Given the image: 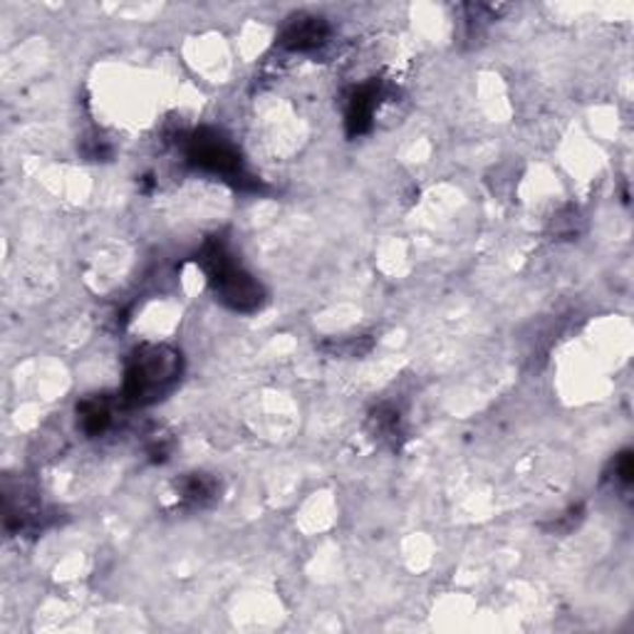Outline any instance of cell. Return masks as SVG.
<instances>
[{
	"label": "cell",
	"instance_id": "5b68a950",
	"mask_svg": "<svg viewBox=\"0 0 634 634\" xmlns=\"http://www.w3.org/2000/svg\"><path fill=\"white\" fill-rule=\"evenodd\" d=\"M330 41V25L325 18L298 15L283 27L280 47L288 53H312Z\"/></svg>",
	"mask_w": 634,
	"mask_h": 634
},
{
	"label": "cell",
	"instance_id": "9c48e42d",
	"mask_svg": "<svg viewBox=\"0 0 634 634\" xmlns=\"http://www.w3.org/2000/svg\"><path fill=\"white\" fill-rule=\"evenodd\" d=\"M632 453L630 451H624L618 457V461H614V479L620 481V484L624 486H630L632 484Z\"/></svg>",
	"mask_w": 634,
	"mask_h": 634
},
{
	"label": "cell",
	"instance_id": "8992f818",
	"mask_svg": "<svg viewBox=\"0 0 634 634\" xmlns=\"http://www.w3.org/2000/svg\"><path fill=\"white\" fill-rule=\"evenodd\" d=\"M119 406H127L125 400H112L107 394L84 396L78 404V427L88 434L90 439H100L115 427Z\"/></svg>",
	"mask_w": 634,
	"mask_h": 634
},
{
	"label": "cell",
	"instance_id": "7a4b0ae2",
	"mask_svg": "<svg viewBox=\"0 0 634 634\" xmlns=\"http://www.w3.org/2000/svg\"><path fill=\"white\" fill-rule=\"evenodd\" d=\"M198 266L206 273L208 283L226 308L235 312H255L266 302V290L251 273L241 268V263L233 258L223 239H211L204 243L198 253Z\"/></svg>",
	"mask_w": 634,
	"mask_h": 634
},
{
	"label": "cell",
	"instance_id": "52a82bcc",
	"mask_svg": "<svg viewBox=\"0 0 634 634\" xmlns=\"http://www.w3.org/2000/svg\"><path fill=\"white\" fill-rule=\"evenodd\" d=\"M221 494V484L211 473H186L176 481V496L184 508H206Z\"/></svg>",
	"mask_w": 634,
	"mask_h": 634
},
{
	"label": "cell",
	"instance_id": "6da1fadb",
	"mask_svg": "<svg viewBox=\"0 0 634 634\" xmlns=\"http://www.w3.org/2000/svg\"><path fill=\"white\" fill-rule=\"evenodd\" d=\"M184 374V357L172 345H141L125 369L122 400L127 406H149L166 400Z\"/></svg>",
	"mask_w": 634,
	"mask_h": 634
},
{
	"label": "cell",
	"instance_id": "3957f363",
	"mask_svg": "<svg viewBox=\"0 0 634 634\" xmlns=\"http://www.w3.org/2000/svg\"><path fill=\"white\" fill-rule=\"evenodd\" d=\"M186 162L206 174L221 176L239 188H258L255 178L245 174L243 159L229 139L214 129H198L184 141Z\"/></svg>",
	"mask_w": 634,
	"mask_h": 634
},
{
	"label": "cell",
	"instance_id": "ba28073f",
	"mask_svg": "<svg viewBox=\"0 0 634 634\" xmlns=\"http://www.w3.org/2000/svg\"><path fill=\"white\" fill-rule=\"evenodd\" d=\"M369 431H372V437L377 441L396 447V439L402 437L400 412H396L392 404H380L372 414H369Z\"/></svg>",
	"mask_w": 634,
	"mask_h": 634
},
{
	"label": "cell",
	"instance_id": "277c9868",
	"mask_svg": "<svg viewBox=\"0 0 634 634\" xmlns=\"http://www.w3.org/2000/svg\"><path fill=\"white\" fill-rule=\"evenodd\" d=\"M384 97V90L380 82H365L349 92L347 97V109H345V125L349 137L367 135L372 129L374 112L380 107V102Z\"/></svg>",
	"mask_w": 634,
	"mask_h": 634
}]
</instances>
